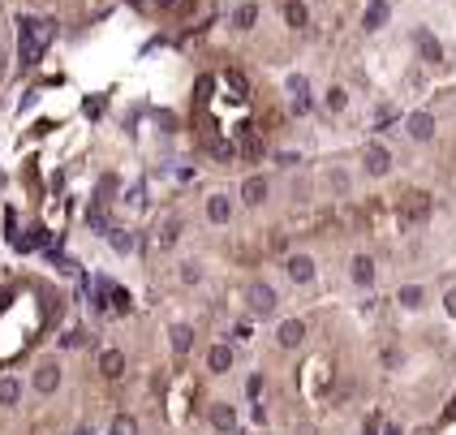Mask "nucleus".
I'll use <instances>...</instances> for the list:
<instances>
[{
	"instance_id": "nucleus-1",
	"label": "nucleus",
	"mask_w": 456,
	"mask_h": 435,
	"mask_svg": "<svg viewBox=\"0 0 456 435\" xmlns=\"http://www.w3.org/2000/svg\"><path fill=\"white\" fill-rule=\"evenodd\" d=\"M18 39H22V60L35 65V60L43 56V47L52 43V22L47 18H22L18 22Z\"/></svg>"
},
{
	"instance_id": "nucleus-2",
	"label": "nucleus",
	"mask_w": 456,
	"mask_h": 435,
	"mask_svg": "<svg viewBox=\"0 0 456 435\" xmlns=\"http://www.w3.org/2000/svg\"><path fill=\"white\" fill-rule=\"evenodd\" d=\"M246 298H250V311H254V315H271V311H275V302H280V298H275V289H271L267 280H254V285L246 289Z\"/></svg>"
},
{
	"instance_id": "nucleus-3",
	"label": "nucleus",
	"mask_w": 456,
	"mask_h": 435,
	"mask_svg": "<svg viewBox=\"0 0 456 435\" xmlns=\"http://www.w3.org/2000/svg\"><path fill=\"white\" fill-rule=\"evenodd\" d=\"M362 159H366V172L370 177H387V168H392V151H387L383 142H366Z\"/></svg>"
},
{
	"instance_id": "nucleus-4",
	"label": "nucleus",
	"mask_w": 456,
	"mask_h": 435,
	"mask_svg": "<svg viewBox=\"0 0 456 435\" xmlns=\"http://www.w3.org/2000/svg\"><path fill=\"white\" fill-rule=\"evenodd\" d=\"M284 271H288L293 285H310L315 280V259H310V254H293V259L284 263Z\"/></svg>"
},
{
	"instance_id": "nucleus-5",
	"label": "nucleus",
	"mask_w": 456,
	"mask_h": 435,
	"mask_svg": "<svg viewBox=\"0 0 456 435\" xmlns=\"http://www.w3.org/2000/svg\"><path fill=\"white\" fill-rule=\"evenodd\" d=\"M387 18H392V5H387V0H370L366 13H362V26H366V30H383Z\"/></svg>"
},
{
	"instance_id": "nucleus-6",
	"label": "nucleus",
	"mask_w": 456,
	"mask_h": 435,
	"mask_svg": "<svg viewBox=\"0 0 456 435\" xmlns=\"http://www.w3.org/2000/svg\"><path fill=\"white\" fill-rule=\"evenodd\" d=\"M56 388H60V370H56V362H43V366H35V392L52 397Z\"/></svg>"
},
{
	"instance_id": "nucleus-7",
	"label": "nucleus",
	"mask_w": 456,
	"mask_h": 435,
	"mask_svg": "<svg viewBox=\"0 0 456 435\" xmlns=\"http://www.w3.org/2000/svg\"><path fill=\"white\" fill-rule=\"evenodd\" d=\"M426 212H431V199H426V194H409V199H404V207H400V224L426 220Z\"/></svg>"
},
{
	"instance_id": "nucleus-8",
	"label": "nucleus",
	"mask_w": 456,
	"mask_h": 435,
	"mask_svg": "<svg viewBox=\"0 0 456 435\" xmlns=\"http://www.w3.org/2000/svg\"><path fill=\"white\" fill-rule=\"evenodd\" d=\"M306 91H310L306 74H293L288 78V95H293V108H297V112H310V95H306Z\"/></svg>"
},
{
	"instance_id": "nucleus-9",
	"label": "nucleus",
	"mask_w": 456,
	"mask_h": 435,
	"mask_svg": "<svg viewBox=\"0 0 456 435\" xmlns=\"http://www.w3.org/2000/svg\"><path fill=\"white\" fill-rule=\"evenodd\" d=\"M211 427H216V431H233L237 427V410L228 405V401H216V405H211Z\"/></svg>"
},
{
	"instance_id": "nucleus-10",
	"label": "nucleus",
	"mask_w": 456,
	"mask_h": 435,
	"mask_svg": "<svg viewBox=\"0 0 456 435\" xmlns=\"http://www.w3.org/2000/svg\"><path fill=\"white\" fill-rule=\"evenodd\" d=\"M409 134L418 142H431L435 138V117H431V112H413V117H409Z\"/></svg>"
},
{
	"instance_id": "nucleus-11",
	"label": "nucleus",
	"mask_w": 456,
	"mask_h": 435,
	"mask_svg": "<svg viewBox=\"0 0 456 435\" xmlns=\"http://www.w3.org/2000/svg\"><path fill=\"white\" fill-rule=\"evenodd\" d=\"M228 216H233L228 194H211V199H207V220H211V224H228Z\"/></svg>"
},
{
	"instance_id": "nucleus-12",
	"label": "nucleus",
	"mask_w": 456,
	"mask_h": 435,
	"mask_svg": "<svg viewBox=\"0 0 456 435\" xmlns=\"http://www.w3.org/2000/svg\"><path fill=\"white\" fill-rule=\"evenodd\" d=\"M418 52H422L426 65H439V60H444V47H439V39L426 35V30H418Z\"/></svg>"
},
{
	"instance_id": "nucleus-13",
	"label": "nucleus",
	"mask_w": 456,
	"mask_h": 435,
	"mask_svg": "<svg viewBox=\"0 0 456 435\" xmlns=\"http://www.w3.org/2000/svg\"><path fill=\"white\" fill-rule=\"evenodd\" d=\"M100 370H104L108 379H121V370H125V353H121V349H104V353H100Z\"/></svg>"
},
{
	"instance_id": "nucleus-14",
	"label": "nucleus",
	"mask_w": 456,
	"mask_h": 435,
	"mask_svg": "<svg viewBox=\"0 0 456 435\" xmlns=\"http://www.w3.org/2000/svg\"><path fill=\"white\" fill-rule=\"evenodd\" d=\"M241 199H246L250 207H258L267 199V181H263V177H246V181H241Z\"/></svg>"
},
{
	"instance_id": "nucleus-15",
	"label": "nucleus",
	"mask_w": 456,
	"mask_h": 435,
	"mask_svg": "<svg viewBox=\"0 0 456 435\" xmlns=\"http://www.w3.org/2000/svg\"><path fill=\"white\" fill-rule=\"evenodd\" d=\"M306 341V324L301 319H288V324H280V345L293 349V345H301Z\"/></svg>"
},
{
	"instance_id": "nucleus-16",
	"label": "nucleus",
	"mask_w": 456,
	"mask_h": 435,
	"mask_svg": "<svg viewBox=\"0 0 456 435\" xmlns=\"http://www.w3.org/2000/svg\"><path fill=\"white\" fill-rule=\"evenodd\" d=\"M108 241H112V250H117V254H134V246H138V237L129 233V229H108Z\"/></svg>"
},
{
	"instance_id": "nucleus-17",
	"label": "nucleus",
	"mask_w": 456,
	"mask_h": 435,
	"mask_svg": "<svg viewBox=\"0 0 456 435\" xmlns=\"http://www.w3.org/2000/svg\"><path fill=\"white\" fill-rule=\"evenodd\" d=\"M349 276H353L357 285H370V280H374V259H370V254H357L353 267H349Z\"/></svg>"
},
{
	"instance_id": "nucleus-18",
	"label": "nucleus",
	"mask_w": 456,
	"mask_h": 435,
	"mask_svg": "<svg viewBox=\"0 0 456 435\" xmlns=\"http://www.w3.org/2000/svg\"><path fill=\"white\" fill-rule=\"evenodd\" d=\"M207 366L216 370V375H224V370L233 366V349H228V345H216V349L207 353Z\"/></svg>"
},
{
	"instance_id": "nucleus-19",
	"label": "nucleus",
	"mask_w": 456,
	"mask_h": 435,
	"mask_svg": "<svg viewBox=\"0 0 456 435\" xmlns=\"http://www.w3.org/2000/svg\"><path fill=\"white\" fill-rule=\"evenodd\" d=\"M284 18H288V26H310V13H306V5H301V0H288V5H284Z\"/></svg>"
},
{
	"instance_id": "nucleus-20",
	"label": "nucleus",
	"mask_w": 456,
	"mask_h": 435,
	"mask_svg": "<svg viewBox=\"0 0 456 435\" xmlns=\"http://www.w3.org/2000/svg\"><path fill=\"white\" fill-rule=\"evenodd\" d=\"M254 22H258V5H241V9L233 13V26H237V30H250Z\"/></svg>"
},
{
	"instance_id": "nucleus-21",
	"label": "nucleus",
	"mask_w": 456,
	"mask_h": 435,
	"mask_svg": "<svg viewBox=\"0 0 456 435\" xmlns=\"http://www.w3.org/2000/svg\"><path fill=\"white\" fill-rule=\"evenodd\" d=\"M168 336H172V349H176V353H190V341H194V332H190L185 324H172V332H168Z\"/></svg>"
},
{
	"instance_id": "nucleus-22",
	"label": "nucleus",
	"mask_w": 456,
	"mask_h": 435,
	"mask_svg": "<svg viewBox=\"0 0 456 435\" xmlns=\"http://www.w3.org/2000/svg\"><path fill=\"white\" fill-rule=\"evenodd\" d=\"M18 397H22L18 379H0V405H18Z\"/></svg>"
},
{
	"instance_id": "nucleus-23",
	"label": "nucleus",
	"mask_w": 456,
	"mask_h": 435,
	"mask_svg": "<svg viewBox=\"0 0 456 435\" xmlns=\"http://www.w3.org/2000/svg\"><path fill=\"white\" fill-rule=\"evenodd\" d=\"M345 104H349V91L345 87H332L328 95H323V108H328V112H340Z\"/></svg>"
},
{
	"instance_id": "nucleus-24",
	"label": "nucleus",
	"mask_w": 456,
	"mask_h": 435,
	"mask_svg": "<svg viewBox=\"0 0 456 435\" xmlns=\"http://www.w3.org/2000/svg\"><path fill=\"white\" fill-rule=\"evenodd\" d=\"M112 435H138V423L129 414H117L112 418Z\"/></svg>"
},
{
	"instance_id": "nucleus-25",
	"label": "nucleus",
	"mask_w": 456,
	"mask_h": 435,
	"mask_svg": "<svg viewBox=\"0 0 456 435\" xmlns=\"http://www.w3.org/2000/svg\"><path fill=\"white\" fill-rule=\"evenodd\" d=\"M400 306L418 311V306H422V289H418V285H404V289H400Z\"/></svg>"
},
{
	"instance_id": "nucleus-26",
	"label": "nucleus",
	"mask_w": 456,
	"mask_h": 435,
	"mask_svg": "<svg viewBox=\"0 0 456 435\" xmlns=\"http://www.w3.org/2000/svg\"><path fill=\"white\" fill-rule=\"evenodd\" d=\"M181 280H185V285H198V280H203V267H198V263H185V267H181Z\"/></svg>"
},
{
	"instance_id": "nucleus-27",
	"label": "nucleus",
	"mask_w": 456,
	"mask_h": 435,
	"mask_svg": "<svg viewBox=\"0 0 456 435\" xmlns=\"http://www.w3.org/2000/svg\"><path fill=\"white\" fill-rule=\"evenodd\" d=\"M112 302H117V311H129V293H125V289H112Z\"/></svg>"
},
{
	"instance_id": "nucleus-28",
	"label": "nucleus",
	"mask_w": 456,
	"mask_h": 435,
	"mask_svg": "<svg viewBox=\"0 0 456 435\" xmlns=\"http://www.w3.org/2000/svg\"><path fill=\"white\" fill-rule=\"evenodd\" d=\"M172 241H176V224H168V229L159 233V246H172Z\"/></svg>"
},
{
	"instance_id": "nucleus-29",
	"label": "nucleus",
	"mask_w": 456,
	"mask_h": 435,
	"mask_svg": "<svg viewBox=\"0 0 456 435\" xmlns=\"http://www.w3.org/2000/svg\"><path fill=\"white\" fill-rule=\"evenodd\" d=\"M444 306H448V315H452V319H456V289H452V293H448V298H444Z\"/></svg>"
},
{
	"instance_id": "nucleus-30",
	"label": "nucleus",
	"mask_w": 456,
	"mask_h": 435,
	"mask_svg": "<svg viewBox=\"0 0 456 435\" xmlns=\"http://www.w3.org/2000/svg\"><path fill=\"white\" fill-rule=\"evenodd\" d=\"M374 431H379V418H370V423H366V435H374Z\"/></svg>"
},
{
	"instance_id": "nucleus-31",
	"label": "nucleus",
	"mask_w": 456,
	"mask_h": 435,
	"mask_svg": "<svg viewBox=\"0 0 456 435\" xmlns=\"http://www.w3.org/2000/svg\"><path fill=\"white\" fill-rule=\"evenodd\" d=\"M387 435H400V427H387Z\"/></svg>"
},
{
	"instance_id": "nucleus-32",
	"label": "nucleus",
	"mask_w": 456,
	"mask_h": 435,
	"mask_svg": "<svg viewBox=\"0 0 456 435\" xmlns=\"http://www.w3.org/2000/svg\"><path fill=\"white\" fill-rule=\"evenodd\" d=\"M78 435H95V431H91V427H82V431H78Z\"/></svg>"
},
{
	"instance_id": "nucleus-33",
	"label": "nucleus",
	"mask_w": 456,
	"mask_h": 435,
	"mask_svg": "<svg viewBox=\"0 0 456 435\" xmlns=\"http://www.w3.org/2000/svg\"><path fill=\"white\" fill-rule=\"evenodd\" d=\"M0 65H5V47H0Z\"/></svg>"
},
{
	"instance_id": "nucleus-34",
	"label": "nucleus",
	"mask_w": 456,
	"mask_h": 435,
	"mask_svg": "<svg viewBox=\"0 0 456 435\" xmlns=\"http://www.w3.org/2000/svg\"><path fill=\"white\" fill-rule=\"evenodd\" d=\"M159 5H172V0H159Z\"/></svg>"
}]
</instances>
